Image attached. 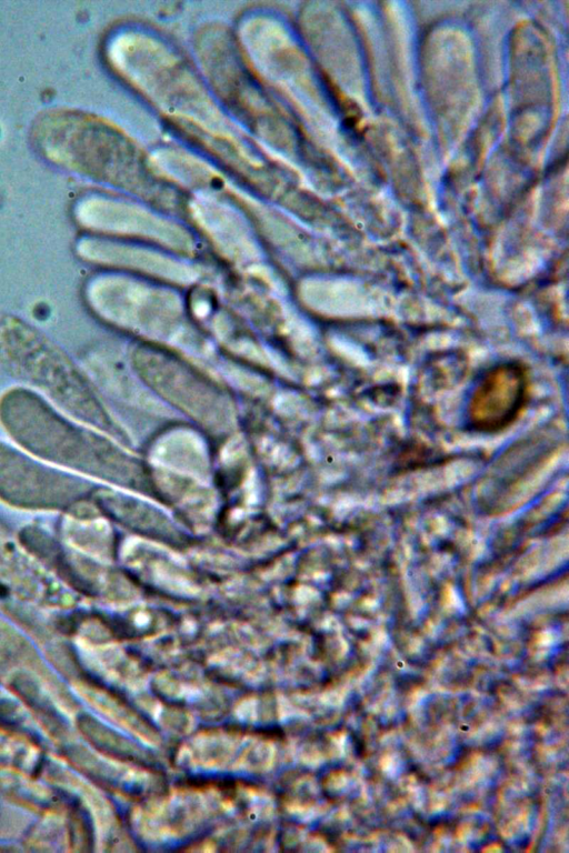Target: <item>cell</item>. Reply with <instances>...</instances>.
Here are the masks:
<instances>
[{
	"instance_id": "1",
	"label": "cell",
	"mask_w": 569,
	"mask_h": 853,
	"mask_svg": "<svg viewBox=\"0 0 569 853\" xmlns=\"http://www.w3.org/2000/svg\"><path fill=\"white\" fill-rule=\"evenodd\" d=\"M0 365L82 419L99 405L88 379L64 351L18 318L0 320Z\"/></svg>"
},
{
	"instance_id": "2",
	"label": "cell",
	"mask_w": 569,
	"mask_h": 853,
	"mask_svg": "<svg viewBox=\"0 0 569 853\" xmlns=\"http://www.w3.org/2000/svg\"><path fill=\"white\" fill-rule=\"evenodd\" d=\"M528 393L522 367L503 363L488 370L476 385L469 404L471 424L481 431L508 425L520 412Z\"/></svg>"
}]
</instances>
